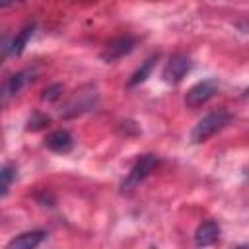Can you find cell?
<instances>
[{
    "mask_svg": "<svg viewBox=\"0 0 249 249\" xmlns=\"http://www.w3.org/2000/svg\"><path fill=\"white\" fill-rule=\"evenodd\" d=\"M231 113L226 111V109H218V111H212L208 115H204L191 130V142L193 144H200V142H206L210 136H214L216 132H220L224 126H228L231 123Z\"/></svg>",
    "mask_w": 249,
    "mask_h": 249,
    "instance_id": "6da1fadb",
    "label": "cell"
},
{
    "mask_svg": "<svg viewBox=\"0 0 249 249\" xmlns=\"http://www.w3.org/2000/svg\"><path fill=\"white\" fill-rule=\"evenodd\" d=\"M99 101V93H97V88L95 86H84L80 89H76L72 93V97L66 101V105L62 107L60 115L64 119H72V117H78V115H84L88 111H91Z\"/></svg>",
    "mask_w": 249,
    "mask_h": 249,
    "instance_id": "7a4b0ae2",
    "label": "cell"
},
{
    "mask_svg": "<svg viewBox=\"0 0 249 249\" xmlns=\"http://www.w3.org/2000/svg\"><path fill=\"white\" fill-rule=\"evenodd\" d=\"M37 76V68H25V70H19L12 76H8L2 84H0V109L6 107L16 95H19V91L29 86Z\"/></svg>",
    "mask_w": 249,
    "mask_h": 249,
    "instance_id": "3957f363",
    "label": "cell"
},
{
    "mask_svg": "<svg viewBox=\"0 0 249 249\" xmlns=\"http://www.w3.org/2000/svg\"><path fill=\"white\" fill-rule=\"evenodd\" d=\"M158 165H160V158H158L156 154H144V156H140V158L136 160V163L132 165V169L128 171V175L123 179V183H121L123 191L128 193V191L136 189Z\"/></svg>",
    "mask_w": 249,
    "mask_h": 249,
    "instance_id": "277c9868",
    "label": "cell"
},
{
    "mask_svg": "<svg viewBox=\"0 0 249 249\" xmlns=\"http://www.w3.org/2000/svg\"><path fill=\"white\" fill-rule=\"evenodd\" d=\"M218 88H220V84H218L216 78H206V80L195 84L187 91V95H185V105L187 107H193V109L195 107H200L202 103H206L208 99H212L216 95Z\"/></svg>",
    "mask_w": 249,
    "mask_h": 249,
    "instance_id": "5b68a950",
    "label": "cell"
},
{
    "mask_svg": "<svg viewBox=\"0 0 249 249\" xmlns=\"http://www.w3.org/2000/svg\"><path fill=\"white\" fill-rule=\"evenodd\" d=\"M189 70H191V58H189L187 54H183V53H177V54H173V56L167 60V64L163 66L161 78H163L165 84L175 86V84H179V82L187 76Z\"/></svg>",
    "mask_w": 249,
    "mask_h": 249,
    "instance_id": "8992f818",
    "label": "cell"
},
{
    "mask_svg": "<svg viewBox=\"0 0 249 249\" xmlns=\"http://www.w3.org/2000/svg\"><path fill=\"white\" fill-rule=\"evenodd\" d=\"M136 47V39L132 37H119L113 39L111 43H107V47L101 51V60L103 62H117L123 56H126L128 53H132V49Z\"/></svg>",
    "mask_w": 249,
    "mask_h": 249,
    "instance_id": "52a82bcc",
    "label": "cell"
},
{
    "mask_svg": "<svg viewBox=\"0 0 249 249\" xmlns=\"http://www.w3.org/2000/svg\"><path fill=\"white\" fill-rule=\"evenodd\" d=\"M45 239H47L45 230H31V231H23V233L12 237L6 245V249H37Z\"/></svg>",
    "mask_w": 249,
    "mask_h": 249,
    "instance_id": "ba28073f",
    "label": "cell"
},
{
    "mask_svg": "<svg viewBox=\"0 0 249 249\" xmlns=\"http://www.w3.org/2000/svg\"><path fill=\"white\" fill-rule=\"evenodd\" d=\"M45 146L53 152H58V154H66L74 148V138L68 130L64 128H58V130H53L51 134H47L45 138Z\"/></svg>",
    "mask_w": 249,
    "mask_h": 249,
    "instance_id": "9c48e42d",
    "label": "cell"
},
{
    "mask_svg": "<svg viewBox=\"0 0 249 249\" xmlns=\"http://www.w3.org/2000/svg\"><path fill=\"white\" fill-rule=\"evenodd\" d=\"M220 237V226L214 220H206L202 222L196 231H195V243L196 247H208L212 243H216Z\"/></svg>",
    "mask_w": 249,
    "mask_h": 249,
    "instance_id": "30bf717a",
    "label": "cell"
},
{
    "mask_svg": "<svg viewBox=\"0 0 249 249\" xmlns=\"http://www.w3.org/2000/svg\"><path fill=\"white\" fill-rule=\"evenodd\" d=\"M156 60H158V54H152L150 58H146V60L140 64V68H136V72L130 76V80H128V88H134V86L146 82V78L150 76V72H152Z\"/></svg>",
    "mask_w": 249,
    "mask_h": 249,
    "instance_id": "8fae6325",
    "label": "cell"
},
{
    "mask_svg": "<svg viewBox=\"0 0 249 249\" xmlns=\"http://www.w3.org/2000/svg\"><path fill=\"white\" fill-rule=\"evenodd\" d=\"M33 31H35V23H27V25L16 35V39L12 41V45H10V53H12V54H21L23 49H25V45H27V41L31 39Z\"/></svg>",
    "mask_w": 249,
    "mask_h": 249,
    "instance_id": "7c38bea8",
    "label": "cell"
},
{
    "mask_svg": "<svg viewBox=\"0 0 249 249\" xmlns=\"http://www.w3.org/2000/svg\"><path fill=\"white\" fill-rule=\"evenodd\" d=\"M14 179H16V169L12 165L0 167V196H4L8 193V189L14 183Z\"/></svg>",
    "mask_w": 249,
    "mask_h": 249,
    "instance_id": "4fadbf2b",
    "label": "cell"
},
{
    "mask_svg": "<svg viewBox=\"0 0 249 249\" xmlns=\"http://www.w3.org/2000/svg\"><path fill=\"white\" fill-rule=\"evenodd\" d=\"M47 123H49V117H45V115H41L39 111H35V113L31 115V119L27 121V130H39V128H43Z\"/></svg>",
    "mask_w": 249,
    "mask_h": 249,
    "instance_id": "5bb4252c",
    "label": "cell"
},
{
    "mask_svg": "<svg viewBox=\"0 0 249 249\" xmlns=\"http://www.w3.org/2000/svg\"><path fill=\"white\" fill-rule=\"evenodd\" d=\"M62 89H64V88H62L60 84H53V86H49V88L43 91L41 97H43V101H56V99L62 95Z\"/></svg>",
    "mask_w": 249,
    "mask_h": 249,
    "instance_id": "9a60e30c",
    "label": "cell"
},
{
    "mask_svg": "<svg viewBox=\"0 0 249 249\" xmlns=\"http://www.w3.org/2000/svg\"><path fill=\"white\" fill-rule=\"evenodd\" d=\"M10 37L4 33V31H0V64L4 62V58H6V54L10 53Z\"/></svg>",
    "mask_w": 249,
    "mask_h": 249,
    "instance_id": "2e32d148",
    "label": "cell"
},
{
    "mask_svg": "<svg viewBox=\"0 0 249 249\" xmlns=\"http://www.w3.org/2000/svg\"><path fill=\"white\" fill-rule=\"evenodd\" d=\"M235 249H247V247H245V245H239V247H235Z\"/></svg>",
    "mask_w": 249,
    "mask_h": 249,
    "instance_id": "e0dca14e",
    "label": "cell"
},
{
    "mask_svg": "<svg viewBox=\"0 0 249 249\" xmlns=\"http://www.w3.org/2000/svg\"><path fill=\"white\" fill-rule=\"evenodd\" d=\"M4 6H8V4H0V8H4Z\"/></svg>",
    "mask_w": 249,
    "mask_h": 249,
    "instance_id": "ac0fdd59",
    "label": "cell"
}]
</instances>
